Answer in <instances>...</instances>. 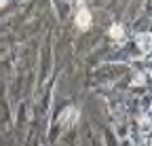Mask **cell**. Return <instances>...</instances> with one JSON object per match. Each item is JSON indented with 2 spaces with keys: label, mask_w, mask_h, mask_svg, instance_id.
I'll return each instance as SVG.
<instances>
[{
  "label": "cell",
  "mask_w": 152,
  "mask_h": 146,
  "mask_svg": "<svg viewBox=\"0 0 152 146\" xmlns=\"http://www.w3.org/2000/svg\"><path fill=\"white\" fill-rule=\"evenodd\" d=\"M76 123H78V108H74V106L64 108L61 114H59V125L64 129H70V127H74Z\"/></svg>",
  "instance_id": "obj_1"
},
{
  "label": "cell",
  "mask_w": 152,
  "mask_h": 146,
  "mask_svg": "<svg viewBox=\"0 0 152 146\" xmlns=\"http://www.w3.org/2000/svg\"><path fill=\"white\" fill-rule=\"evenodd\" d=\"M74 23H76V28H78L80 32H85V30H89V26L93 23V15L80 4L78 13H76V17H74Z\"/></svg>",
  "instance_id": "obj_2"
},
{
  "label": "cell",
  "mask_w": 152,
  "mask_h": 146,
  "mask_svg": "<svg viewBox=\"0 0 152 146\" xmlns=\"http://www.w3.org/2000/svg\"><path fill=\"white\" fill-rule=\"evenodd\" d=\"M135 43H137V49H140V51L148 53V51L152 49V34H150V32L137 34V36H135Z\"/></svg>",
  "instance_id": "obj_3"
},
{
  "label": "cell",
  "mask_w": 152,
  "mask_h": 146,
  "mask_svg": "<svg viewBox=\"0 0 152 146\" xmlns=\"http://www.w3.org/2000/svg\"><path fill=\"white\" fill-rule=\"evenodd\" d=\"M108 36H110V38H114V40H121L123 36H125V28H123L121 23H112L110 30H108Z\"/></svg>",
  "instance_id": "obj_4"
}]
</instances>
